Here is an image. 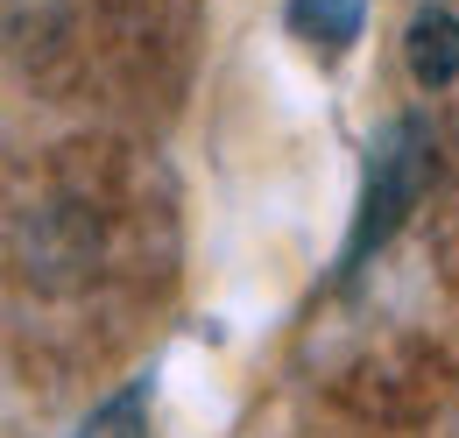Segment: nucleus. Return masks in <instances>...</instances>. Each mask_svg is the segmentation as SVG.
<instances>
[{"instance_id":"3","label":"nucleus","mask_w":459,"mask_h":438,"mask_svg":"<svg viewBox=\"0 0 459 438\" xmlns=\"http://www.w3.org/2000/svg\"><path fill=\"white\" fill-rule=\"evenodd\" d=\"M78 438H149V410H142V389H120L114 403L85 425Z\"/></svg>"},{"instance_id":"2","label":"nucleus","mask_w":459,"mask_h":438,"mask_svg":"<svg viewBox=\"0 0 459 438\" xmlns=\"http://www.w3.org/2000/svg\"><path fill=\"white\" fill-rule=\"evenodd\" d=\"M410 71L424 78V85H446L459 71V22L453 7H424L417 22H410Z\"/></svg>"},{"instance_id":"4","label":"nucleus","mask_w":459,"mask_h":438,"mask_svg":"<svg viewBox=\"0 0 459 438\" xmlns=\"http://www.w3.org/2000/svg\"><path fill=\"white\" fill-rule=\"evenodd\" d=\"M353 14H360V0H304V29H318V43H346Z\"/></svg>"},{"instance_id":"1","label":"nucleus","mask_w":459,"mask_h":438,"mask_svg":"<svg viewBox=\"0 0 459 438\" xmlns=\"http://www.w3.org/2000/svg\"><path fill=\"white\" fill-rule=\"evenodd\" d=\"M424 177H431V149L417 142V127H396L389 149H382V163H375V191H368V213H360V233H353V262H360L368 248H382L389 219L424 191Z\"/></svg>"}]
</instances>
